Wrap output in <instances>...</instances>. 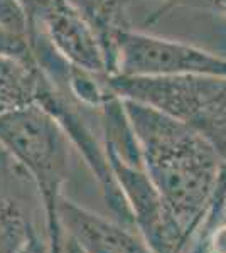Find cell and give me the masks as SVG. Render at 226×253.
<instances>
[{"label": "cell", "mask_w": 226, "mask_h": 253, "mask_svg": "<svg viewBox=\"0 0 226 253\" xmlns=\"http://www.w3.org/2000/svg\"><path fill=\"white\" fill-rule=\"evenodd\" d=\"M7 154V152H5ZM10 156H0V253H22L32 230L22 203L12 193Z\"/></svg>", "instance_id": "cell-10"}, {"label": "cell", "mask_w": 226, "mask_h": 253, "mask_svg": "<svg viewBox=\"0 0 226 253\" xmlns=\"http://www.w3.org/2000/svg\"><path fill=\"white\" fill-rule=\"evenodd\" d=\"M0 52H5V54L15 56V58L20 59L34 61L31 54V49H29L27 39L17 38V36L3 31L2 27H0Z\"/></svg>", "instance_id": "cell-12"}, {"label": "cell", "mask_w": 226, "mask_h": 253, "mask_svg": "<svg viewBox=\"0 0 226 253\" xmlns=\"http://www.w3.org/2000/svg\"><path fill=\"white\" fill-rule=\"evenodd\" d=\"M31 17L54 51L71 66L112 76L100 36L68 0H26Z\"/></svg>", "instance_id": "cell-6"}, {"label": "cell", "mask_w": 226, "mask_h": 253, "mask_svg": "<svg viewBox=\"0 0 226 253\" xmlns=\"http://www.w3.org/2000/svg\"><path fill=\"white\" fill-rule=\"evenodd\" d=\"M22 253H49L47 242H44V240L41 238V235L36 226H32L31 235H29V240L26 243V248H24Z\"/></svg>", "instance_id": "cell-13"}, {"label": "cell", "mask_w": 226, "mask_h": 253, "mask_svg": "<svg viewBox=\"0 0 226 253\" xmlns=\"http://www.w3.org/2000/svg\"><path fill=\"white\" fill-rule=\"evenodd\" d=\"M208 214H215L216 218H220L221 221L226 223V181L223 182V186L220 187V191H218L216 199H215V203H213Z\"/></svg>", "instance_id": "cell-15"}, {"label": "cell", "mask_w": 226, "mask_h": 253, "mask_svg": "<svg viewBox=\"0 0 226 253\" xmlns=\"http://www.w3.org/2000/svg\"><path fill=\"white\" fill-rule=\"evenodd\" d=\"M31 12L24 0H0V27L17 38L27 39Z\"/></svg>", "instance_id": "cell-11"}, {"label": "cell", "mask_w": 226, "mask_h": 253, "mask_svg": "<svg viewBox=\"0 0 226 253\" xmlns=\"http://www.w3.org/2000/svg\"><path fill=\"white\" fill-rule=\"evenodd\" d=\"M115 75L132 78H226V58L182 41L147 34L132 27L123 32L117 42Z\"/></svg>", "instance_id": "cell-5"}, {"label": "cell", "mask_w": 226, "mask_h": 253, "mask_svg": "<svg viewBox=\"0 0 226 253\" xmlns=\"http://www.w3.org/2000/svg\"><path fill=\"white\" fill-rule=\"evenodd\" d=\"M100 130L108 164L138 235L154 253H182L187 242L143 167L122 98H113L100 110Z\"/></svg>", "instance_id": "cell-2"}, {"label": "cell", "mask_w": 226, "mask_h": 253, "mask_svg": "<svg viewBox=\"0 0 226 253\" xmlns=\"http://www.w3.org/2000/svg\"><path fill=\"white\" fill-rule=\"evenodd\" d=\"M57 218L85 253H154L137 230L93 213L66 196L59 201Z\"/></svg>", "instance_id": "cell-7"}, {"label": "cell", "mask_w": 226, "mask_h": 253, "mask_svg": "<svg viewBox=\"0 0 226 253\" xmlns=\"http://www.w3.org/2000/svg\"><path fill=\"white\" fill-rule=\"evenodd\" d=\"M47 86L34 61L0 52V115L39 105Z\"/></svg>", "instance_id": "cell-8"}, {"label": "cell", "mask_w": 226, "mask_h": 253, "mask_svg": "<svg viewBox=\"0 0 226 253\" xmlns=\"http://www.w3.org/2000/svg\"><path fill=\"white\" fill-rule=\"evenodd\" d=\"M64 231V230H63ZM49 253H85L83 248L78 245L75 240L69 236L66 231L63 233V238H61V242L56 245L54 248H47Z\"/></svg>", "instance_id": "cell-14"}, {"label": "cell", "mask_w": 226, "mask_h": 253, "mask_svg": "<svg viewBox=\"0 0 226 253\" xmlns=\"http://www.w3.org/2000/svg\"><path fill=\"white\" fill-rule=\"evenodd\" d=\"M221 10L226 12V0H225V3H223V5H221Z\"/></svg>", "instance_id": "cell-16"}, {"label": "cell", "mask_w": 226, "mask_h": 253, "mask_svg": "<svg viewBox=\"0 0 226 253\" xmlns=\"http://www.w3.org/2000/svg\"><path fill=\"white\" fill-rule=\"evenodd\" d=\"M83 17L88 20L100 36L115 75L117 42L125 31L132 29L129 19L130 0H68Z\"/></svg>", "instance_id": "cell-9"}, {"label": "cell", "mask_w": 226, "mask_h": 253, "mask_svg": "<svg viewBox=\"0 0 226 253\" xmlns=\"http://www.w3.org/2000/svg\"><path fill=\"white\" fill-rule=\"evenodd\" d=\"M118 96L140 101L184 122L216 147L226 161V78L171 76L132 78L110 76Z\"/></svg>", "instance_id": "cell-4"}, {"label": "cell", "mask_w": 226, "mask_h": 253, "mask_svg": "<svg viewBox=\"0 0 226 253\" xmlns=\"http://www.w3.org/2000/svg\"><path fill=\"white\" fill-rule=\"evenodd\" d=\"M123 103L143 167L189 245L226 181V161L184 122L140 101Z\"/></svg>", "instance_id": "cell-1"}, {"label": "cell", "mask_w": 226, "mask_h": 253, "mask_svg": "<svg viewBox=\"0 0 226 253\" xmlns=\"http://www.w3.org/2000/svg\"><path fill=\"white\" fill-rule=\"evenodd\" d=\"M69 138L41 105L0 115V147L22 167L43 201L47 248L63 238L57 206L69 175Z\"/></svg>", "instance_id": "cell-3"}]
</instances>
